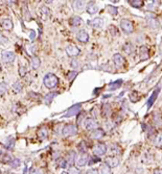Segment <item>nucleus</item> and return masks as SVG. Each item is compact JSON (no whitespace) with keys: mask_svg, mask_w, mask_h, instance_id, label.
Wrapping results in <instances>:
<instances>
[{"mask_svg":"<svg viewBox=\"0 0 162 174\" xmlns=\"http://www.w3.org/2000/svg\"><path fill=\"white\" fill-rule=\"evenodd\" d=\"M43 83H44V86H45L47 89H53L58 86L59 78L57 77L54 74L48 73V74H46L45 77H44Z\"/></svg>","mask_w":162,"mask_h":174,"instance_id":"nucleus-1","label":"nucleus"},{"mask_svg":"<svg viewBox=\"0 0 162 174\" xmlns=\"http://www.w3.org/2000/svg\"><path fill=\"white\" fill-rule=\"evenodd\" d=\"M76 133H78V127H76L75 124H72V123L66 124L63 127V129H62V135H63L65 138L74 136L76 135Z\"/></svg>","mask_w":162,"mask_h":174,"instance_id":"nucleus-2","label":"nucleus"},{"mask_svg":"<svg viewBox=\"0 0 162 174\" xmlns=\"http://www.w3.org/2000/svg\"><path fill=\"white\" fill-rule=\"evenodd\" d=\"M120 27L121 29H123V32H126V34H131L132 31H133L134 29V26H133V23H132V21H130L128 19H123L120 21Z\"/></svg>","mask_w":162,"mask_h":174,"instance_id":"nucleus-3","label":"nucleus"},{"mask_svg":"<svg viewBox=\"0 0 162 174\" xmlns=\"http://www.w3.org/2000/svg\"><path fill=\"white\" fill-rule=\"evenodd\" d=\"M85 128L89 131H92L94 129L98 128V122L93 118H88L85 120Z\"/></svg>","mask_w":162,"mask_h":174,"instance_id":"nucleus-4","label":"nucleus"},{"mask_svg":"<svg viewBox=\"0 0 162 174\" xmlns=\"http://www.w3.org/2000/svg\"><path fill=\"white\" fill-rule=\"evenodd\" d=\"M1 59L4 63L9 64V63H13L15 61V53L12 51H7V50H3L1 53Z\"/></svg>","mask_w":162,"mask_h":174,"instance_id":"nucleus-5","label":"nucleus"},{"mask_svg":"<svg viewBox=\"0 0 162 174\" xmlns=\"http://www.w3.org/2000/svg\"><path fill=\"white\" fill-rule=\"evenodd\" d=\"M93 152L94 154L97 155V156H101V155H105L107 152V146L106 144L104 143H98L95 147L93 148Z\"/></svg>","mask_w":162,"mask_h":174,"instance_id":"nucleus-6","label":"nucleus"},{"mask_svg":"<svg viewBox=\"0 0 162 174\" xmlns=\"http://www.w3.org/2000/svg\"><path fill=\"white\" fill-rule=\"evenodd\" d=\"M146 22H148V25L151 27V28L156 29L159 27V22H158V20L156 19V17L154 14H149V17L146 16Z\"/></svg>","mask_w":162,"mask_h":174,"instance_id":"nucleus-7","label":"nucleus"},{"mask_svg":"<svg viewBox=\"0 0 162 174\" xmlns=\"http://www.w3.org/2000/svg\"><path fill=\"white\" fill-rule=\"evenodd\" d=\"M66 53L68 56L74 58V56H76L79 54V47H76L75 45H69L66 47Z\"/></svg>","mask_w":162,"mask_h":174,"instance_id":"nucleus-8","label":"nucleus"},{"mask_svg":"<svg viewBox=\"0 0 162 174\" xmlns=\"http://www.w3.org/2000/svg\"><path fill=\"white\" fill-rule=\"evenodd\" d=\"M39 13H40V16H41V18L43 19V20H48L49 18H50V15H51L50 9H49L46 5L40 6Z\"/></svg>","mask_w":162,"mask_h":174,"instance_id":"nucleus-9","label":"nucleus"},{"mask_svg":"<svg viewBox=\"0 0 162 174\" xmlns=\"http://www.w3.org/2000/svg\"><path fill=\"white\" fill-rule=\"evenodd\" d=\"M75 158H76V153L74 152L73 150L69 151V152L67 153L66 162H67V165H68V168L72 167V166L75 164Z\"/></svg>","mask_w":162,"mask_h":174,"instance_id":"nucleus-10","label":"nucleus"},{"mask_svg":"<svg viewBox=\"0 0 162 174\" xmlns=\"http://www.w3.org/2000/svg\"><path fill=\"white\" fill-rule=\"evenodd\" d=\"M0 25H1V27L3 29H6V30H12L14 24L11 19L4 18V19H0Z\"/></svg>","mask_w":162,"mask_h":174,"instance_id":"nucleus-11","label":"nucleus"},{"mask_svg":"<svg viewBox=\"0 0 162 174\" xmlns=\"http://www.w3.org/2000/svg\"><path fill=\"white\" fill-rule=\"evenodd\" d=\"M88 161H89V155L86 152H82V154L79 156L78 161H76V164H78L79 167H84L86 164H88Z\"/></svg>","mask_w":162,"mask_h":174,"instance_id":"nucleus-12","label":"nucleus"},{"mask_svg":"<svg viewBox=\"0 0 162 174\" xmlns=\"http://www.w3.org/2000/svg\"><path fill=\"white\" fill-rule=\"evenodd\" d=\"M88 24L93 28H101L104 25V20L101 18H94L91 21H88Z\"/></svg>","mask_w":162,"mask_h":174,"instance_id":"nucleus-13","label":"nucleus"},{"mask_svg":"<svg viewBox=\"0 0 162 174\" xmlns=\"http://www.w3.org/2000/svg\"><path fill=\"white\" fill-rule=\"evenodd\" d=\"M123 50L124 51L126 54L131 55V54H133L134 52H135V46H134V44H132L131 42H127L123 46Z\"/></svg>","mask_w":162,"mask_h":174,"instance_id":"nucleus-14","label":"nucleus"},{"mask_svg":"<svg viewBox=\"0 0 162 174\" xmlns=\"http://www.w3.org/2000/svg\"><path fill=\"white\" fill-rule=\"evenodd\" d=\"M106 164L110 168H115L119 164V158H116V156H109V158H106Z\"/></svg>","mask_w":162,"mask_h":174,"instance_id":"nucleus-15","label":"nucleus"},{"mask_svg":"<svg viewBox=\"0 0 162 174\" xmlns=\"http://www.w3.org/2000/svg\"><path fill=\"white\" fill-rule=\"evenodd\" d=\"M76 39L81 43H87L89 41V34H87L86 30H79L78 32V34H76Z\"/></svg>","mask_w":162,"mask_h":174,"instance_id":"nucleus-16","label":"nucleus"},{"mask_svg":"<svg viewBox=\"0 0 162 174\" xmlns=\"http://www.w3.org/2000/svg\"><path fill=\"white\" fill-rule=\"evenodd\" d=\"M86 11H87V13H88V14H90V15H94L95 13H97V12H98V6L96 5V3H95V2L91 1V2H89V3H88V5H87V7H86Z\"/></svg>","mask_w":162,"mask_h":174,"instance_id":"nucleus-17","label":"nucleus"},{"mask_svg":"<svg viewBox=\"0 0 162 174\" xmlns=\"http://www.w3.org/2000/svg\"><path fill=\"white\" fill-rule=\"evenodd\" d=\"M113 63L115 64V66L117 67H121L124 65V59L121 54L119 53H116L113 55Z\"/></svg>","mask_w":162,"mask_h":174,"instance_id":"nucleus-18","label":"nucleus"},{"mask_svg":"<svg viewBox=\"0 0 162 174\" xmlns=\"http://www.w3.org/2000/svg\"><path fill=\"white\" fill-rule=\"evenodd\" d=\"M104 136H105V131L103 129L96 128V129H94V130H92L91 138L94 139V140H99V139H101Z\"/></svg>","mask_w":162,"mask_h":174,"instance_id":"nucleus-19","label":"nucleus"},{"mask_svg":"<svg viewBox=\"0 0 162 174\" xmlns=\"http://www.w3.org/2000/svg\"><path fill=\"white\" fill-rule=\"evenodd\" d=\"M139 58L141 61H145L149 59V48L146 46L140 47V53H139Z\"/></svg>","mask_w":162,"mask_h":174,"instance_id":"nucleus-20","label":"nucleus"},{"mask_svg":"<svg viewBox=\"0 0 162 174\" xmlns=\"http://www.w3.org/2000/svg\"><path fill=\"white\" fill-rule=\"evenodd\" d=\"M82 22H83V20H82L78 16H73V17H71V18L69 19V24H70L72 27H78V26H79L82 24Z\"/></svg>","mask_w":162,"mask_h":174,"instance_id":"nucleus-21","label":"nucleus"},{"mask_svg":"<svg viewBox=\"0 0 162 174\" xmlns=\"http://www.w3.org/2000/svg\"><path fill=\"white\" fill-rule=\"evenodd\" d=\"M79 111H81V104H75V105H73L72 108H69L68 112H67V114H66V117L76 115Z\"/></svg>","mask_w":162,"mask_h":174,"instance_id":"nucleus-22","label":"nucleus"},{"mask_svg":"<svg viewBox=\"0 0 162 174\" xmlns=\"http://www.w3.org/2000/svg\"><path fill=\"white\" fill-rule=\"evenodd\" d=\"M110 112H111V106H110V104L105 103L104 105H103V108H101V116H103L104 118H106V117L109 116Z\"/></svg>","mask_w":162,"mask_h":174,"instance_id":"nucleus-23","label":"nucleus"},{"mask_svg":"<svg viewBox=\"0 0 162 174\" xmlns=\"http://www.w3.org/2000/svg\"><path fill=\"white\" fill-rule=\"evenodd\" d=\"M73 7L75 11H82L85 7V1L84 0H75L73 2Z\"/></svg>","mask_w":162,"mask_h":174,"instance_id":"nucleus-24","label":"nucleus"},{"mask_svg":"<svg viewBox=\"0 0 162 174\" xmlns=\"http://www.w3.org/2000/svg\"><path fill=\"white\" fill-rule=\"evenodd\" d=\"M38 136L41 140H44V139H46L47 137H48V130H47L45 127L40 128L38 130Z\"/></svg>","mask_w":162,"mask_h":174,"instance_id":"nucleus-25","label":"nucleus"},{"mask_svg":"<svg viewBox=\"0 0 162 174\" xmlns=\"http://www.w3.org/2000/svg\"><path fill=\"white\" fill-rule=\"evenodd\" d=\"M159 89H157V90L154 91V93L152 94V96L149 97V102H148V106L149 108H151L152 105H153V103H154V101H155V99L157 98V96H158V94H159Z\"/></svg>","mask_w":162,"mask_h":174,"instance_id":"nucleus-26","label":"nucleus"},{"mask_svg":"<svg viewBox=\"0 0 162 174\" xmlns=\"http://www.w3.org/2000/svg\"><path fill=\"white\" fill-rule=\"evenodd\" d=\"M129 3L133 7H135V9H139V7L143 5L142 0H129Z\"/></svg>","mask_w":162,"mask_h":174,"instance_id":"nucleus-27","label":"nucleus"},{"mask_svg":"<svg viewBox=\"0 0 162 174\" xmlns=\"http://www.w3.org/2000/svg\"><path fill=\"white\" fill-rule=\"evenodd\" d=\"M40 65H41V61H40L39 58L35 56V58L31 59V67H32L34 70H37V69L40 67Z\"/></svg>","mask_w":162,"mask_h":174,"instance_id":"nucleus-28","label":"nucleus"},{"mask_svg":"<svg viewBox=\"0 0 162 174\" xmlns=\"http://www.w3.org/2000/svg\"><path fill=\"white\" fill-rule=\"evenodd\" d=\"M57 164L60 168H68V165H67V162H66V158H59L58 161H57Z\"/></svg>","mask_w":162,"mask_h":174,"instance_id":"nucleus-29","label":"nucleus"},{"mask_svg":"<svg viewBox=\"0 0 162 174\" xmlns=\"http://www.w3.org/2000/svg\"><path fill=\"white\" fill-rule=\"evenodd\" d=\"M13 89H14L15 93H20V92L22 91V89H23V84L21 83V81H17L16 83H14Z\"/></svg>","mask_w":162,"mask_h":174,"instance_id":"nucleus-30","label":"nucleus"},{"mask_svg":"<svg viewBox=\"0 0 162 174\" xmlns=\"http://www.w3.org/2000/svg\"><path fill=\"white\" fill-rule=\"evenodd\" d=\"M57 94L56 93H49L48 95L45 96V98H44V102H45V104H49L52 101V99L56 97Z\"/></svg>","mask_w":162,"mask_h":174,"instance_id":"nucleus-31","label":"nucleus"},{"mask_svg":"<svg viewBox=\"0 0 162 174\" xmlns=\"http://www.w3.org/2000/svg\"><path fill=\"white\" fill-rule=\"evenodd\" d=\"M121 83H123L121 80H117V81H115V83H110V86H109V90L113 91V90H116V89H118L119 87L121 86Z\"/></svg>","mask_w":162,"mask_h":174,"instance_id":"nucleus-32","label":"nucleus"},{"mask_svg":"<svg viewBox=\"0 0 162 174\" xmlns=\"http://www.w3.org/2000/svg\"><path fill=\"white\" fill-rule=\"evenodd\" d=\"M107 11H108L109 14L113 15V16H116L118 14V11H117V7L112 6V5H107Z\"/></svg>","mask_w":162,"mask_h":174,"instance_id":"nucleus-33","label":"nucleus"},{"mask_svg":"<svg viewBox=\"0 0 162 174\" xmlns=\"http://www.w3.org/2000/svg\"><path fill=\"white\" fill-rule=\"evenodd\" d=\"M101 173H104V174H106V173H111V168L109 167L107 164H105V165H101V171H99Z\"/></svg>","mask_w":162,"mask_h":174,"instance_id":"nucleus-34","label":"nucleus"},{"mask_svg":"<svg viewBox=\"0 0 162 174\" xmlns=\"http://www.w3.org/2000/svg\"><path fill=\"white\" fill-rule=\"evenodd\" d=\"M109 31H110V34L113 37H118V30H117V28L115 26L111 25L110 27H109Z\"/></svg>","mask_w":162,"mask_h":174,"instance_id":"nucleus-35","label":"nucleus"},{"mask_svg":"<svg viewBox=\"0 0 162 174\" xmlns=\"http://www.w3.org/2000/svg\"><path fill=\"white\" fill-rule=\"evenodd\" d=\"M25 74H26V68L20 64L19 65V75L21 76V77H24V76H25Z\"/></svg>","mask_w":162,"mask_h":174,"instance_id":"nucleus-36","label":"nucleus"},{"mask_svg":"<svg viewBox=\"0 0 162 174\" xmlns=\"http://www.w3.org/2000/svg\"><path fill=\"white\" fill-rule=\"evenodd\" d=\"M9 165H11L12 168H18L20 166V160L19 158H14V160L9 163Z\"/></svg>","mask_w":162,"mask_h":174,"instance_id":"nucleus-37","label":"nucleus"},{"mask_svg":"<svg viewBox=\"0 0 162 174\" xmlns=\"http://www.w3.org/2000/svg\"><path fill=\"white\" fill-rule=\"evenodd\" d=\"M7 91V84L6 83H0V95L4 94Z\"/></svg>","mask_w":162,"mask_h":174,"instance_id":"nucleus-38","label":"nucleus"},{"mask_svg":"<svg viewBox=\"0 0 162 174\" xmlns=\"http://www.w3.org/2000/svg\"><path fill=\"white\" fill-rule=\"evenodd\" d=\"M99 161H101V158H99V156L95 155V156H93V158H89L88 164H89V165H90V166H92V165H93V164H95V163H97V162H99Z\"/></svg>","mask_w":162,"mask_h":174,"instance_id":"nucleus-39","label":"nucleus"},{"mask_svg":"<svg viewBox=\"0 0 162 174\" xmlns=\"http://www.w3.org/2000/svg\"><path fill=\"white\" fill-rule=\"evenodd\" d=\"M78 148H79V150L81 151V152H85V151H86L87 147H86V143H85V141H82V142L79 144Z\"/></svg>","mask_w":162,"mask_h":174,"instance_id":"nucleus-40","label":"nucleus"},{"mask_svg":"<svg viewBox=\"0 0 162 174\" xmlns=\"http://www.w3.org/2000/svg\"><path fill=\"white\" fill-rule=\"evenodd\" d=\"M155 145L158 146V147H162V135L158 136V137L156 138V140H155Z\"/></svg>","mask_w":162,"mask_h":174,"instance_id":"nucleus-41","label":"nucleus"},{"mask_svg":"<svg viewBox=\"0 0 162 174\" xmlns=\"http://www.w3.org/2000/svg\"><path fill=\"white\" fill-rule=\"evenodd\" d=\"M3 158H4V160H3V162H4V163H7V164H9V163H11L12 161L14 160V158H12V155H11V154H9V153H7V154H6V155H4V156H3Z\"/></svg>","mask_w":162,"mask_h":174,"instance_id":"nucleus-42","label":"nucleus"},{"mask_svg":"<svg viewBox=\"0 0 162 174\" xmlns=\"http://www.w3.org/2000/svg\"><path fill=\"white\" fill-rule=\"evenodd\" d=\"M9 42V39L6 37H4L3 34L0 32V44H6Z\"/></svg>","mask_w":162,"mask_h":174,"instance_id":"nucleus-43","label":"nucleus"},{"mask_svg":"<svg viewBox=\"0 0 162 174\" xmlns=\"http://www.w3.org/2000/svg\"><path fill=\"white\" fill-rule=\"evenodd\" d=\"M130 97H131V99L133 101H137V100H138V93H137L136 91L132 92V94L130 95Z\"/></svg>","mask_w":162,"mask_h":174,"instance_id":"nucleus-44","label":"nucleus"},{"mask_svg":"<svg viewBox=\"0 0 162 174\" xmlns=\"http://www.w3.org/2000/svg\"><path fill=\"white\" fill-rule=\"evenodd\" d=\"M70 65H71V67H72V68H73V69H78L79 68V63H78V61H76V59H72V61L70 62Z\"/></svg>","mask_w":162,"mask_h":174,"instance_id":"nucleus-45","label":"nucleus"},{"mask_svg":"<svg viewBox=\"0 0 162 174\" xmlns=\"http://www.w3.org/2000/svg\"><path fill=\"white\" fill-rule=\"evenodd\" d=\"M76 74H78V72L76 71H73V72H69L68 75H67V78L69 79V80H72V78H74L76 76Z\"/></svg>","mask_w":162,"mask_h":174,"instance_id":"nucleus-46","label":"nucleus"},{"mask_svg":"<svg viewBox=\"0 0 162 174\" xmlns=\"http://www.w3.org/2000/svg\"><path fill=\"white\" fill-rule=\"evenodd\" d=\"M22 13H23V17H25L26 16V20H29V12H28V9H27V7L25 6L23 9V11H22Z\"/></svg>","mask_w":162,"mask_h":174,"instance_id":"nucleus-47","label":"nucleus"},{"mask_svg":"<svg viewBox=\"0 0 162 174\" xmlns=\"http://www.w3.org/2000/svg\"><path fill=\"white\" fill-rule=\"evenodd\" d=\"M87 173H98V170H89Z\"/></svg>","mask_w":162,"mask_h":174,"instance_id":"nucleus-48","label":"nucleus"},{"mask_svg":"<svg viewBox=\"0 0 162 174\" xmlns=\"http://www.w3.org/2000/svg\"><path fill=\"white\" fill-rule=\"evenodd\" d=\"M44 1H45L47 4H50V3H52V2H53V0H44Z\"/></svg>","mask_w":162,"mask_h":174,"instance_id":"nucleus-49","label":"nucleus"},{"mask_svg":"<svg viewBox=\"0 0 162 174\" xmlns=\"http://www.w3.org/2000/svg\"><path fill=\"white\" fill-rule=\"evenodd\" d=\"M154 173H162V170H160V169H156V170L154 171Z\"/></svg>","mask_w":162,"mask_h":174,"instance_id":"nucleus-50","label":"nucleus"},{"mask_svg":"<svg viewBox=\"0 0 162 174\" xmlns=\"http://www.w3.org/2000/svg\"><path fill=\"white\" fill-rule=\"evenodd\" d=\"M9 2H11V3H17L18 0H9Z\"/></svg>","mask_w":162,"mask_h":174,"instance_id":"nucleus-51","label":"nucleus"},{"mask_svg":"<svg viewBox=\"0 0 162 174\" xmlns=\"http://www.w3.org/2000/svg\"><path fill=\"white\" fill-rule=\"evenodd\" d=\"M0 71H1V65H0Z\"/></svg>","mask_w":162,"mask_h":174,"instance_id":"nucleus-52","label":"nucleus"}]
</instances>
